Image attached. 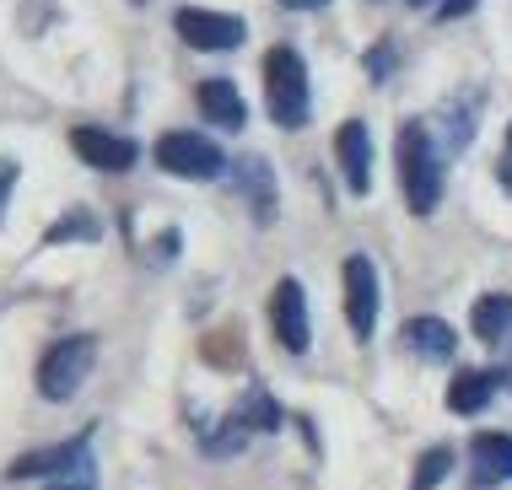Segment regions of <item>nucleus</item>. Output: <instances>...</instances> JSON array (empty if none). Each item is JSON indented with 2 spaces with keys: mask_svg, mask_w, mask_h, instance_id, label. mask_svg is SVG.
I'll list each match as a JSON object with an SVG mask.
<instances>
[{
  "mask_svg": "<svg viewBox=\"0 0 512 490\" xmlns=\"http://www.w3.org/2000/svg\"><path fill=\"white\" fill-rule=\"evenodd\" d=\"M49 22H54V0H27V17H22L27 33H38V27H49Z\"/></svg>",
  "mask_w": 512,
  "mask_h": 490,
  "instance_id": "obj_22",
  "label": "nucleus"
},
{
  "mask_svg": "<svg viewBox=\"0 0 512 490\" xmlns=\"http://www.w3.org/2000/svg\"><path fill=\"white\" fill-rule=\"evenodd\" d=\"M98 216H92V210H65L60 221H54V227L44 232V248H54V243H98Z\"/></svg>",
  "mask_w": 512,
  "mask_h": 490,
  "instance_id": "obj_18",
  "label": "nucleus"
},
{
  "mask_svg": "<svg viewBox=\"0 0 512 490\" xmlns=\"http://www.w3.org/2000/svg\"><path fill=\"white\" fill-rule=\"evenodd\" d=\"M265 108L281 130H302L313 119V92H308V65L292 44H275L265 54Z\"/></svg>",
  "mask_w": 512,
  "mask_h": 490,
  "instance_id": "obj_2",
  "label": "nucleus"
},
{
  "mask_svg": "<svg viewBox=\"0 0 512 490\" xmlns=\"http://www.w3.org/2000/svg\"><path fill=\"white\" fill-rule=\"evenodd\" d=\"M394 162H399V189H405V205L415 216H432L442 205V151L432 140V124L426 119H405L394 140Z\"/></svg>",
  "mask_w": 512,
  "mask_h": 490,
  "instance_id": "obj_1",
  "label": "nucleus"
},
{
  "mask_svg": "<svg viewBox=\"0 0 512 490\" xmlns=\"http://www.w3.org/2000/svg\"><path fill=\"white\" fill-rule=\"evenodd\" d=\"M410 6H432V0H410Z\"/></svg>",
  "mask_w": 512,
  "mask_h": 490,
  "instance_id": "obj_27",
  "label": "nucleus"
},
{
  "mask_svg": "<svg viewBox=\"0 0 512 490\" xmlns=\"http://www.w3.org/2000/svg\"><path fill=\"white\" fill-rule=\"evenodd\" d=\"M496 388H502V372L464 367V372L448 383V410H453V415H480V410L496 399Z\"/></svg>",
  "mask_w": 512,
  "mask_h": 490,
  "instance_id": "obj_17",
  "label": "nucleus"
},
{
  "mask_svg": "<svg viewBox=\"0 0 512 490\" xmlns=\"http://www.w3.org/2000/svg\"><path fill=\"white\" fill-rule=\"evenodd\" d=\"M469 329H475V340L486 350H512V297H502V291H491V297L475 302V313H469Z\"/></svg>",
  "mask_w": 512,
  "mask_h": 490,
  "instance_id": "obj_15",
  "label": "nucleus"
},
{
  "mask_svg": "<svg viewBox=\"0 0 512 490\" xmlns=\"http://www.w3.org/2000/svg\"><path fill=\"white\" fill-rule=\"evenodd\" d=\"M6 474H11V480H44V474H92V431H81V437L60 442V447L22 453Z\"/></svg>",
  "mask_w": 512,
  "mask_h": 490,
  "instance_id": "obj_8",
  "label": "nucleus"
},
{
  "mask_svg": "<svg viewBox=\"0 0 512 490\" xmlns=\"http://www.w3.org/2000/svg\"><path fill=\"white\" fill-rule=\"evenodd\" d=\"M512 480V437L507 431H475L469 437V485L496 490Z\"/></svg>",
  "mask_w": 512,
  "mask_h": 490,
  "instance_id": "obj_10",
  "label": "nucleus"
},
{
  "mask_svg": "<svg viewBox=\"0 0 512 490\" xmlns=\"http://www.w3.org/2000/svg\"><path fill=\"white\" fill-rule=\"evenodd\" d=\"M399 334H405V350L421 361H453V350H459V334H453V324H442V318H410Z\"/></svg>",
  "mask_w": 512,
  "mask_h": 490,
  "instance_id": "obj_16",
  "label": "nucleus"
},
{
  "mask_svg": "<svg viewBox=\"0 0 512 490\" xmlns=\"http://www.w3.org/2000/svg\"><path fill=\"white\" fill-rule=\"evenodd\" d=\"M335 157H340V173H345V189L351 194H367L372 189V135L362 119H345L335 130Z\"/></svg>",
  "mask_w": 512,
  "mask_h": 490,
  "instance_id": "obj_12",
  "label": "nucleus"
},
{
  "mask_svg": "<svg viewBox=\"0 0 512 490\" xmlns=\"http://www.w3.org/2000/svg\"><path fill=\"white\" fill-rule=\"evenodd\" d=\"M49 490H92V474H76V480H65V485H49Z\"/></svg>",
  "mask_w": 512,
  "mask_h": 490,
  "instance_id": "obj_26",
  "label": "nucleus"
},
{
  "mask_svg": "<svg viewBox=\"0 0 512 490\" xmlns=\"http://www.w3.org/2000/svg\"><path fill=\"white\" fill-rule=\"evenodd\" d=\"M286 11H318V6H329V0H281Z\"/></svg>",
  "mask_w": 512,
  "mask_h": 490,
  "instance_id": "obj_25",
  "label": "nucleus"
},
{
  "mask_svg": "<svg viewBox=\"0 0 512 490\" xmlns=\"http://www.w3.org/2000/svg\"><path fill=\"white\" fill-rule=\"evenodd\" d=\"M195 103H200V114L211 119L216 130H243V124H248V103H243V92L232 87V81H221V76L200 81V87H195Z\"/></svg>",
  "mask_w": 512,
  "mask_h": 490,
  "instance_id": "obj_14",
  "label": "nucleus"
},
{
  "mask_svg": "<svg viewBox=\"0 0 512 490\" xmlns=\"http://www.w3.org/2000/svg\"><path fill=\"white\" fill-rule=\"evenodd\" d=\"M448 469H453V447H426V453H421V469H415V480H410V490H432L437 480H448Z\"/></svg>",
  "mask_w": 512,
  "mask_h": 490,
  "instance_id": "obj_19",
  "label": "nucleus"
},
{
  "mask_svg": "<svg viewBox=\"0 0 512 490\" xmlns=\"http://www.w3.org/2000/svg\"><path fill=\"white\" fill-rule=\"evenodd\" d=\"M92 367H98V340H92V334H65V340H54L44 350V361H38V394L49 404L76 399L81 388H87Z\"/></svg>",
  "mask_w": 512,
  "mask_h": 490,
  "instance_id": "obj_3",
  "label": "nucleus"
},
{
  "mask_svg": "<svg viewBox=\"0 0 512 490\" xmlns=\"http://www.w3.org/2000/svg\"><path fill=\"white\" fill-rule=\"evenodd\" d=\"M270 329H275V345L302 356L313 345V318H308V291H302L297 275H281L270 286Z\"/></svg>",
  "mask_w": 512,
  "mask_h": 490,
  "instance_id": "obj_5",
  "label": "nucleus"
},
{
  "mask_svg": "<svg viewBox=\"0 0 512 490\" xmlns=\"http://www.w3.org/2000/svg\"><path fill=\"white\" fill-rule=\"evenodd\" d=\"M475 124H480V92H453L448 103L437 108V135H432L442 157H459V151H469Z\"/></svg>",
  "mask_w": 512,
  "mask_h": 490,
  "instance_id": "obj_11",
  "label": "nucleus"
},
{
  "mask_svg": "<svg viewBox=\"0 0 512 490\" xmlns=\"http://www.w3.org/2000/svg\"><path fill=\"white\" fill-rule=\"evenodd\" d=\"M71 151L87 167H98V173H130L135 157H141L130 135H114V130H103V124H76V130H71Z\"/></svg>",
  "mask_w": 512,
  "mask_h": 490,
  "instance_id": "obj_9",
  "label": "nucleus"
},
{
  "mask_svg": "<svg viewBox=\"0 0 512 490\" xmlns=\"http://www.w3.org/2000/svg\"><path fill=\"white\" fill-rule=\"evenodd\" d=\"M464 11H475V0H442V6H437V22H453V17H464Z\"/></svg>",
  "mask_w": 512,
  "mask_h": 490,
  "instance_id": "obj_24",
  "label": "nucleus"
},
{
  "mask_svg": "<svg viewBox=\"0 0 512 490\" xmlns=\"http://www.w3.org/2000/svg\"><path fill=\"white\" fill-rule=\"evenodd\" d=\"M345 324H351L356 340H367L372 329H378V307H383V291H378V264L367 254H351L345 259Z\"/></svg>",
  "mask_w": 512,
  "mask_h": 490,
  "instance_id": "obj_7",
  "label": "nucleus"
},
{
  "mask_svg": "<svg viewBox=\"0 0 512 490\" xmlns=\"http://www.w3.org/2000/svg\"><path fill=\"white\" fill-rule=\"evenodd\" d=\"M173 27H178V38L200 54H232L248 38L243 17H232V11H205V6H178Z\"/></svg>",
  "mask_w": 512,
  "mask_h": 490,
  "instance_id": "obj_6",
  "label": "nucleus"
},
{
  "mask_svg": "<svg viewBox=\"0 0 512 490\" xmlns=\"http://www.w3.org/2000/svg\"><path fill=\"white\" fill-rule=\"evenodd\" d=\"M17 178H22V167L11 162V157H0V221H6V205H11V189H17Z\"/></svg>",
  "mask_w": 512,
  "mask_h": 490,
  "instance_id": "obj_21",
  "label": "nucleus"
},
{
  "mask_svg": "<svg viewBox=\"0 0 512 490\" xmlns=\"http://www.w3.org/2000/svg\"><path fill=\"white\" fill-rule=\"evenodd\" d=\"M362 65H367V76H372V81H389V70H394V44H378Z\"/></svg>",
  "mask_w": 512,
  "mask_h": 490,
  "instance_id": "obj_20",
  "label": "nucleus"
},
{
  "mask_svg": "<svg viewBox=\"0 0 512 490\" xmlns=\"http://www.w3.org/2000/svg\"><path fill=\"white\" fill-rule=\"evenodd\" d=\"M496 178H502V189L512 194V124H507V146H502V162H496Z\"/></svg>",
  "mask_w": 512,
  "mask_h": 490,
  "instance_id": "obj_23",
  "label": "nucleus"
},
{
  "mask_svg": "<svg viewBox=\"0 0 512 490\" xmlns=\"http://www.w3.org/2000/svg\"><path fill=\"white\" fill-rule=\"evenodd\" d=\"M227 173H232V189H238L248 200V210H254V221L270 227L275 221V173H270V162L265 157H238V162H227Z\"/></svg>",
  "mask_w": 512,
  "mask_h": 490,
  "instance_id": "obj_13",
  "label": "nucleus"
},
{
  "mask_svg": "<svg viewBox=\"0 0 512 490\" xmlns=\"http://www.w3.org/2000/svg\"><path fill=\"white\" fill-rule=\"evenodd\" d=\"M157 167L173 178H189V184H211V178L227 173V157H221V146L211 135H195V130H168L157 140Z\"/></svg>",
  "mask_w": 512,
  "mask_h": 490,
  "instance_id": "obj_4",
  "label": "nucleus"
}]
</instances>
